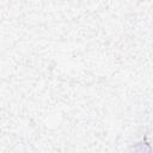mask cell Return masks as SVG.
<instances>
[{
	"mask_svg": "<svg viewBox=\"0 0 153 153\" xmlns=\"http://www.w3.org/2000/svg\"><path fill=\"white\" fill-rule=\"evenodd\" d=\"M131 153H151L149 145L145 142H139L131 147Z\"/></svg>",
	"mask_w": 153,
	"mask_h": 153,
	"instance_id": "cell-1",
	"label": "cell"
}]
</instances>
